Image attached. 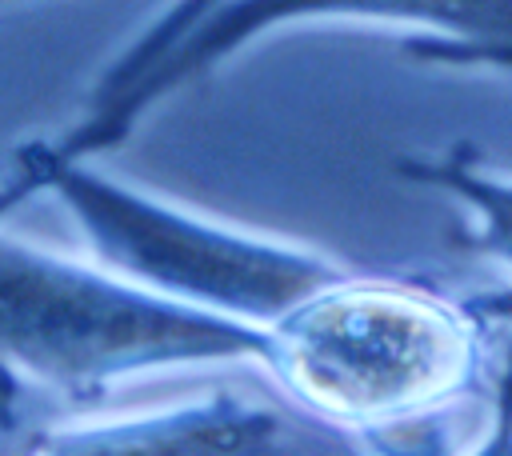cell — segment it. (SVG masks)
<instances>
[{"label": "cell", "mask_w": 512, "mask_h": 456, "mask_svg": "<svg viewBox=\"0 0 512 456\" xmlns=\"http://www.w3.org/2000/svg\"><path fill=\"white\" fill-rule=\"evenodd\" d=\"M260 360L264 328L0 232V372L16 380L84 396L140 376Z\"/></svg>", "instance_id": "2"}, {"label": "cell", "mask_w": 512, "mask_h": 456, "mask_svg": "<svg viewBox=\"0 0 512 456\" xmlns=\"http://www.w3.org/2000/svg\"><path fill=\"white\" fill-rule=\"evenodd\" d=\"M460 456H512V356L504 360V372H500L484 432Z\"/></svg>", "instance_id": "7"}, {"label": "cell", "mask_w": 512, "mask_h": 456, "mask_svg": "<svg viewBox=\"0 0 512 456\" xmlns=\"http://www.w3.org/2000/svg\"><path fill=\"white\" fill-rule=\"evenodd\" d=\"M304 16H372V20H408L432 24L440 32H456L468 40H500L512 44V0H228L220 12L204 16L176 44L152 52L148 60L124 64L100 88L92 116L68 132L60 144L44 152L56 160H88L92 152L120 140V132L168 88L216 64L248 36Z\"/></svg>", "instance_id": "4"}, {"label": "cell", "mask_w": 512, "mask_h": 456, "mask_svg": "<svg viewBox=\"0 0 512 456\" xmlns=\"http://www.w3.org/2000/svg\"><path fill=\"white\" fill-rule=\"evenodd\" d=\"M260 372L308 416L388 448L476 392L484 336L432 288L344 268L264 328Z\"/></svg>", "instance_id": "1"}, {"label": "cell", "mask_w": 512, "mask_h": 456, "mask_svg": "<svg viewBox=\"0 0 512 456\" xmlns=\"http://www.w3.org/2000/svg\"><path fill=\"white\" fill-rule=\"evenodd\" d=\"M24 188H44L68 212L92 260L176 300L268 328L348 264L328 252L192 212L88 160L28 152Z\"/></svg>", "instance_id": "3"}, {"label": "cell", "mask_w": 512, "mask_h": 456, "mask_svg": "<svg viewBox=\"0 0 512 456\" xmlns=\"http://www.w3.org/2000/svg\"><path fill=\"white\" fill-rule=\"evenodd\" d=\"M408 172L440 192H452L472 220L476 248L512 272V176H496L456 160H412Z\"/></svg>", "instance_id": "6"}, {"label": "cell", "mask_w": 512, "mask_h": 456, "mask_svg": "<svg viewBox=\"0 0 512 456\" xmlns=\"http://www.w3.org/2000/svg\"><path fill=\"white\" fill-rule=\"evenodd\" d=\"M288 420L244 392L212 388L156 408L44 432L28 456H292Z\"/></svg>", "instance_id": "5"}]
</instances>
